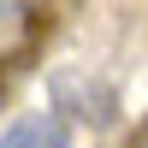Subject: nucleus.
Here are the masks:
<instances>
[{"instance_id":"1","label":"nucleus","mask_w":148,"mask_h":148,"mask_svg":"<svg viewBox=\"0 0 148 148\" xmlns=\"http://www.w3.org/2000/svg\"><path fill=\"white\" fill-rule=\"evenodd\" d=\"M0 148H71V125L59 107H30L0 130Z\"/></svg>"}]
</instances>
